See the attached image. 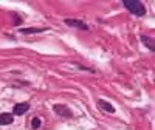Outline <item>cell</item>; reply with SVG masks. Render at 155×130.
Returning a JSON list of instances; mask_svg holds the SVG:
<instances>
[{"mask_svg":"<svg viewBox=\"0 0 155 130\" xmlns=\"http://www.w3.org/2000/svg\"><path fill=\"white\" fill-rule=\"evenodd\" d=\"M141 41H143V44H144L149 50H152V51H153V48H155V47H153V41H150V39H149L147 36H143V37H141Z\"/></svg>","mask_w":155,"mask_h":130,"instance_id":"obj_7","label":"cell"},{"mask_svg":"<svg viewBox=\"0 0 155 130\" xmlns=\"http://www.w3.org/2000/svg\"><path fill=\"white\" fill-rule=\"evenodd\" d=\"M98 107L102 109L104 112H107V113H115V107L112 106V104H109L107 101H99L98 102Z\"/></svg>","mask_w":155,"mask_h":130,"instance_id":"obj_6","label":"cell"},{"mask_svg":"<svg viewBox=\"0 0 155 130\" xmlns=\"http://www.w3.org/2000/svg\"><path fill=\"white\" fill-rule=\"evenodd\" d=\"M9 124H12V115L0 113V125H9Z\"/></svg>","mask_w":155,"mask_h":130,"instance_id":"obj_5","label":"cell"},{"mask_svg":"<svg viewBox=\"0 0 155 130\" xmlns=\"http://www.w3.org/2000/svg\"><path fill=\"white\" fill-rule=\"evenodd\" d=\"M124 6L135 16H144V12H146L144 5L138 2V0H124Z\"/></svg>","mask_w":155,"mask_h":130,"instance_id":"obj_1","label":"cell"},{"mask_svg":"<svg viewBox=\"0 0 155 130\" xmlns=\"http://www.w3.org/2000/svg\"><path fill=\"white\" fill-rule=\"evenodd\" d=\"M41 125H42V121H41V119H39V118H33V121H31V127H33L34 130L41 128Z\"/></svg>","mask_w":155,"mask_h":130,"instance_id":"obj_8","label":"cell"},{"mask_svg":"<svg viewBox=\"0 0 155 130\" xmlns=\"http://www.w3.org/2000/svg\"><path fill=\"white\" fill-rule=\"evenodd\" d=\"M65 23L67 25H70V27H76V28H81V30H88V27L84 23V22H81V20H74V19H67L65 20Z\"/></svg>","mask_w":155,"mask_h":130,"instance_id":"obj_4","label":"cell"},{"mask_svg":"<svg viewBox=\"0 0 155 130\" xmlns=\"http://www.w3.org/2000/svg\"><path fill=\"white\" fill-rule=\"evenodd\" d=\"M53 110H54L59 116H62V118H71V115H73L68 107L61 106V104H56V106H53Z\"/></svg>","mask_w":155,"mask_h":130,"instance_id":"obj_2","label":"cell"},{"mask_svg":"<svg viewBox=\"0 0 155 130\" xmlns=\"http://www.w3.org/2000/svg\"><path fill=\"white\" fill-rule=\"evenodd\" d=\"M28 109H30V104L28 102H20V104H16L14 109H12V112H14V115L22 116L25 112H28Z\"/></svg>","mask_w":155,"mask_h":130,"instance_id":"obj_3","label":"cell"}]
</instances>
